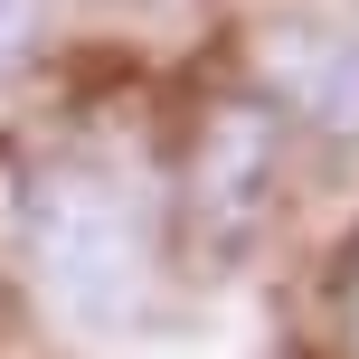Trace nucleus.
Returning a JSON list of instances; mask_svg holds the SVG:
<instances>
[{"mask_svg":"<svg viewBox=\"0 0 359 359\" xmlns=\"http://www.w3.org/2000/svg\"><path fill=\"white\" fill-rule=\"evenodd\" d=\"M341 350L359 359V246H350V284H341Z\"/></svg>","mask_w":359,"mask_h":359,"instance_id":"39448f33","label":"nucleus"},{"mask_svg":"<svg viewBox=\"0 0 359 359\" xmlns=\"http://www.w3.org/2000/svg\"><path fill=\"white\" fill-rule=\"evenodd\" d=\"M19 265L76 331H123L161 284V198L114 151H48L19 180Z\"/></svg>","mask_w":359,"mask_h":359,"instance_id":"f257e3e1","label":"nucleus"},{"mask_svg":"<svg viewBox=\"0 0 359 359\" xmlns=\"http://www.w3.org/2000/svg\"><path fill=\"white\" fill-rule=\"evenodd\" d=\"M255 76H265V104L284 123L322 133V142H359V29L274 19L255 48Z\"/></svg>","mask_w":359,"mask_h":359,"instance_id":"7ed1b4c3","label":"nucleus"},{"mask_svg":"<svg viewBox=\"0 0 359 359\" xmlns=\"http://www.w3.org/2000/svg\"><path fill=\"white\" fill-rule=\"evenodd\" d=\"M284 151H293V123L265 104V95H236L198 123V151H189V236L208 255H246L255 236L274 227L284 208Z\"/></svg>","mask_w":359,"mask_h":359,"instance_id":"f03ea898","label":"nucleus"},{"mask_svg":"<svg viewBox=\"0 0 359 359\" xmlns=\"http://www.w3.org/2000/svg\"><path fill=\"white\" fill-rule=\"evenodd\" d=\"M38 10H48V0H0V67H19V57H29Z\"/></svg>","mask_w":359,"mask_h":359,"instance_id":"20e7f679","label":"nucleus"}]
</instances>
